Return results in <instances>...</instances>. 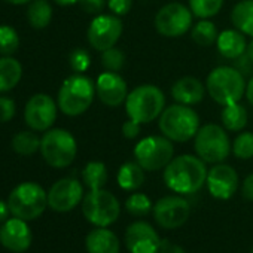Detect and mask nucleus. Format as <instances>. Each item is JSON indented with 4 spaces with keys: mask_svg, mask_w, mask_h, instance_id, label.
Masks as SVG:
<instances>
[{
    "mask_svg": "<svg viewBox=\"0 0 253 253\" xmlns=\"http://www.w3.org/2000/svg\"><path fill=\"white\" fill-rule=\"evenodd\" d=\"M206 163L197 155L174 157L164 169V183L169 189L179 195H191L198 192L207 180Z\"/></svg>",
    "mask_w": 253,
    "mask_h": 253,
    "instance_id": "nucleus-1",
    "label": "nucleus"
},
{
    "mask_svg": "<svg viewBox=\"0 0 253 253\" xmlns=\"http://www.w3.org/2000/svg\"><path fill=\"white\" fill-rule=\"evenodd\" d=\"M158 126L164 137L176 143H185L195 137L201 122L192 106L174 103L163 110L158 118Z\"/></svg>",
    "mask_w": 253,
    "mask_h": 253,
    "instance_id": "nucleus-2",
    "label": "nucleus"
},
{
    "mask_svg": "<svg viewBox=\"0 0 253 253\" xmlns=\"http://www.w3.org/2000/svg\"><path fill=\"white\" fill-rule=\"evenodd\" d=\"M246 78L234 66H217L206 79L207 94L222 107L238 103L246 94Z\"/></svg>",
    "mask_w": 253,
    "mask_h": 253,
    "instance_id": "nucleus-3",
    "label": "nucleus"
},
{
    "mask_svg": "<svg viewBox=\"0 0 253 253\" xmlns=\"http://www.w3.org/2000/svg\"><path fill=\"white\" fill-rule=\"evenodd\" d=\"M125 112L130 119L139 124H151L158 119L166 106V94L152 84H143L128 92L125 100Z\"/></svg>",
    "mask_w": 253,
    "mask_h": 253,
    "instance_id": "nucleus-4",
    "label": "nucleus"
},
{
    "mask_svg": "<svg viewBox=\"0 0 253 253\" xmlns=\"http://www.w3.org/2000/svg\"><path fill=\"white\" fill-rule=\"evenodd\" d=\"M95 94V82L84 73H75L61 84L57 104L64 115L79 116L91 107Z\"/></svg>",
    "mask_w": 253,
    "mask_h": 253,
    "instance_id": "nucleus-5",
    "label": "nucleus"
},
{
    "mask_svg": "<svg viewBox=\"0 0 253 253\" xmlns=\"http://www.w3.org/2000/svg\"><path fill=\"white\" fill-rule=\"evenodd\" d=\"M194 149L206 164L223 163L232 152V143L223 126L217 124L201 125L194 137Z\"/></svg>",
    "mask_w": 253,
    "mask_h": 253,
    "instance_id": "nucleus-6",
    "label": "nucleus"
},
{
    "mask_svg": "<svg viewBox=\"0 0 253 253\" xmlns=\"http://www.w3.org/2000/svg\"><path fill=\"white\" fill-rule=\"evenodd\" d=\"M41 154L48 166L54 169H66L76 158V139L64 128H49L41 139Z\"/></svg>",
    "mask_w": 253,
    "mask_h": 253,
    "instance_id": "nucleus-7",
    "label": "nucleus"
},
{
    "mask_svg": "<svg viewBox=\"0 0 253 253\" xmlns=\"http://www.w3.org/2000/svg\"><path fill=\"white\" fill-rule=\"evenodd\" d=\"M8 206L15 217L33 220L45 211L48 206V192L36 182H23L12 189Z\"/></svg>",
    "mask_w": 253,
    "mask_h": 253,
    "instance_id": "nucleus-8",
    "label": "nucleus"
},
{
    "mask_svg": "<svg viewBox=\"0 0 253 253\" xmlns=\"http://www.w3.org/2000/svg\"><path fill=\"white\" fill-rule=\"evenodd\" d=\"M82 213L85 219L100 228L115 223L121 213L118 198L106 189H92L82 200Z\"/></svg>",
    "mask_w": 253,
    "mask_h": 253,
    "instance_id": "nucleus-9",
    "label": "nucleus"
},
{
    "mask_svg": "<svg viewBox=\"0 0 253 253\" xmlns=\"http://www.w3.org/2000/svg\"><path fill=\"white\" fill-rule=\"evenodd\" d=\"M134 158L146 171L163 170L174 158L173 142L164 136H148L136 145Z\"/></svg>",
    "mask_w": 253,
    "mask_h": 253,
    "instance_id": "nucleus-10",
    "label": "nucleus"
},
{
    "mask_svg": "<svg viewBox=\"0 0 253 253\" xmlns=\"http://www.w3.org/2000/svg\"><path fill=\"white\" fill-rule=\"evenodd\" d=\"M194 14L189 6L179 2L164 5L155 15L154 24L157 32L164 38H180L192 29Z\"/></svg>",
    "mask_w": 253,
    "mask_h": 253,
    "instance_id": "nucleus-11",
    "label": "nucleus"
},
{
    "mask_svg": "<svg viewBox=\"0 0 253 253\" xmlns=\"http://www.w3.org/2000/svg\"><path fill=\"white\" fill-rule=\"evenodd\" d=\"M122 32L124 24L121 21V17H116L113 14H100L94 17L89 23V27L86 30L88 43L92 49L103 52L109 48L116 46L118 41L122 36Z\"/></svg>",
    "mask_w": 253,
    "mask_h": 253,
    "instance_id": "nucleus-12",
    "label": "nucleus"
},
{
    "mask_svg": "<svg viewBox=\"0 0 253 253\" xmlns=\"http://www.w3.org/2000/svg\"><path fill=\"white\" fill-rule=\"evenodd\" d=\"M58 113V104L55 100L43 92L30 97L24 107L26 124L33 131H48L54 125Z\"/></svg>",
    "mask_w": 253,
    "mask_h": 253,
    "instance_id": "nucleus-13",
    "label": "nucleus"
},
{
    "mask_svg": "<svg viewBox=\"0 0 253 253\" xmlns=\"http://www.w3.org/2000/svg\"><path fill=\"white\" fill-rule=\"evenodd\" d=\"M157 223L164 229H176L186 223L191 216V204L180 195H167L157 201L152 209Z\"/></svg>",
    "mask_w": 253,
    "mask_h": 253,
    "instance_id": "nucleus-14",
    "label": "nucleus"
},
{
    "mask_svg": "<svg viewBox=\"0 0 253 253\" xmlns=\"http://www.w3.org/2000/svg\"><path fill=\"white\" fill-rule=\"evenodd\" d=\"M84 200V186L78 179L64 177L57 180L48 191V206L58 213L73 210Z\"/></svg>",
    "mask_w": 253,
    "mask_h": 253,
    "instance_id": "nucleus-15",
    "label": "nucleus"
},
{
    "mask_svg": "<svg viewBox=\"0 0 253 253\" xmlns=\"http://www.w3.org/2000/svg\"><path fill=\"white\" fill-rule=\"evenodd\" d=\"M206 185L213 198L229 200L238 189V174L234 167L219 163L209 170Z\"/></svg>",
    "mask_w": 253,
    "mask_h": 253,
    "instance_id": "nucleus-16",
    "label": "nucleus"
},
{
    "mask_svg": "<svg viewBox=\"0 0 253 253\" xmlns=\"http://www.w3.org/2000/svg\"><path fill=\"white\" fill-rule=\"evenodd\" d=\"M125 246L130 253H158L161 238L148 222H134L125 231Z\"/></svg>",
    "mask_w": 253,
    "mask_h": 253,
    "instance_id": "nucleus-17",
    "label": "nucleus"
},
{
    "mask_svg": "<svg viewBox=\"0 0 253 253\" xmlns=\"http://www.w3.org/2000/svg\"><path fill=\"white\" fill-rule=\"evenodd\" d=\"M95 91L98 100L109 107H119L128 95V85L116 72H104L97 78Z\"/></svg>",
    "mask_w": 253,
    "mask_h": 253,
    "instance_id": "nucleus-18",
    "label": "nucleus"
},
{
    "mask_svg": "<svg viewBox=\"0 0 253 253\" xmlns=\"http://www.w3.org/2000/svg\"><path fill=\"white\" fill-rule=\"evenodd\" d=\"M32 240V229L24 219L12 217L5 220L3 225L0 226V243L14 253L26 252L30 247Z\"/></svg>",
    "mask_w": 253,
    "mask_h": 253,
    "instance_id": "nucleus-19",
    "label": "nucleus"
},
{
    "mask_svg": "<svg viewBox=\"0 0 253 253\" xmlns=\"http://www.w3.org/2000/svg\"><path fill=\"white\" fill-rule=\"evenodd\" d=\"M206 94V84L194 76H183L171 85V97L176 103L180 104H198L204 100Z\"/></svg>",
    "mask_w": 253,
    "mask_h": 253,
    "instance_id": "nucleus-20",
    "label": "nucleus"
},
{
    "mask_svg": "<svg viewBox=\"0 0 253 253\" xmlns=\"http://www.w3.org/2000/svg\"><path fill=\"white\" fill-rule=\"evenodd\" d=\"M216 46H217L219 54L223 58H226V60H235V58H238L240 55H243L246 52V48H247L246 35H243L237 29L223 30L217 36Z\"/></svg>",
    "mask_w": 253,
    "mask_h": 253,
    "instance_id": "nucleus-21",
    "label": "nucleus"
},
{
    "mask_svg": "<svg viewBox=\"0 0 253 253\" xmlns=\"http://www.w3.org/2000/svg\"><path fill=\"white\" fill-rule=\"evenodd\" d=\"M85 247L88 253H119L121 250V244L115 232L100 226L86 235Z\"/></svg>",
    "mask_w": 253,
    "mask_h": 253,
    "instance_id": "nucleus-22",
    "label": "nucleus"
},
{
    "mask_svg": "<svg viewBox=\"0 0 253 253\" xmlns=\"http://www.w3.org/2000/svg\"><path fill=\"white\" fill-rule=\"evenodd\" d=\"M145 171L146 170L137 161L125 163L118 170V174H116L118 185L124 191H137L139 188L143 186V183L146 180Z\"/></svg>",
    "mask_w": 253,
    "mask_h": 253,
    "instance_id": "nucleus-23",
    "label": "nucleus"
},
{
    "mask_svg": "<svg viewBox=\"0 0 253 253\" xmlns=\"http://www.w3.org/2000/svg\"><path fill=\"white\" fill-rule=\"evenodd\" d=\"M23 78V66L12 55L0 58V92L14 89Z\"/></svg>",
    "mask_w": 253,
    "mask_h": 253,
    "instance_id": "nucleus-24",
    "label": "nucleus"
},
{
    "mask_svg": "<svg viewBox=\"0 0 253 253\" xmlns=\"http://www.w3.org/2000/svg\"><path fill=\"white\" fill-rule=\"evenodd\" d=\"M220 121H222V126L226 131H232V133L243 131L249 121L247 109L240 101L229 106H223L220 112Z\"/></svg>",
    "mask_w": 253,
    "mask_h": 253,
    "instance_id": "nucleus-25",
    "label": "nucleus"
},
{
    "mask_svg": "<svg viewBox=\"0 0 253 253\" xmlns=\"http://www.w3.org/2000/svg\"><path fill=\"white\" fill-rule=\"evenodd\" d=\"M231 23L243 35L253 38V0H241L232 8Z\"/></svg>",
    "mask_w": 253,
    "mask_h": 253,
    "instance_id": "nucleus-26",
    "label": "nucleus"
},
{
    "mask_svg": "<svg viewBox=\"0 0 253 253\" xmlns=\"http://www.w3.org/2000/svg\"><path fill=\"white\" fill-rule=\"evenodd\" d=\"M51 20H52V6L48 0H33V2L29 3L27 21L33 29L36 30L46 29Z\"/></svg>",
    "mask_w": 253,
    "mask_h": 253,
    "instance_id": "nucleus-27",
    "label": "nucleus"
},
{
    "mask_svg": "<svg viewBox=\"0 0 253 253\" xmlns=\"http://www.w3.org/2000/svg\"><path fill=\"white\" fill-rule=\"evenodd\" d=\"M107 169L101 161H89L84 170H82V180L84 185L92 191V189H101L107 183Z\"/></svg>",
    "mask_w": 253,
    "mask_h": 253,
    "instance_id": "nucleus-28",
    "label": "nucleus"
},
{
    "mask_svg": "<svg viewBox=\"0 0 253 253\" xmlns=\"http://www.w3.org/2000/svg\"><path fill=\"white\" fill-rule=\"evenodd\" d=\"M219 36V32L210 20H200L192 29H191V38L192 41L203 48H209L216 43Z\"/></svg>",
    "mask_w": 253,
    "mask_h": 253,
    "instance_id": "nucleus-29",
    "label": "nucleus"
},
{
    "mask_svg": "<svg viewBox=\"0 0 253 253\" xmlns=\"http://www.w3.org/2000/svg\"><path fill=\"white\" fill-rule=\"evenodd\" d=\"M12 149L23 157H30L41 151V139L33 131H20L12 137Z\"/></svg>",
    "mask_w": 253,
    "mask_h": 253,
    "instance_id": "nucleus-30",
    "label": "nucleus"
},
{
    "mask_svg": "<svg viewBox=\"0 0 253 253\" xmlns=\"http://www.w3.org/2000/svg\"><path fill=\"white\" fill-rule=\"evenodd\" d=\"M225 3V0H188V6L194 17L200 20H210L217 15Z\"/></svg>",
    "mask_w": 253,
    "mask_h": 253,
    "instance_id": "nucleus-31",
    "label": "nucleus"
},
{
    "mask_svg": "<svg viewBox=\"0 0 253 253\" xmlns=\"http://www.w3.org/2000/svg\"><path fill=\"white\" fill-rule=\"evenodd\" d=\"M20 48V36L12 26H0V54L14 55Z\"/></svg>",
    "mask_w": 253,
    "mask_h": 253,
    "instance_id": "nucleus-32",
    "label": "nucleus"
},
{
    "mask_svg": "<svg viewBox=\"0 0 253 253\" xmlns=\"http://www.w3.org/2000/svg\"><path fill=\"white\" fill-rule=\"evenodd\" d=\"M125 209L133 216H146L154 209V206H152L151 198L146 194L136 192V194H131L128 198H126Z\"/></svg>",
    "mask_w": 253,
    "mask_h": 253,
    "instance_id": "nucleus-33",
    "label": "nucleus"
},
{
    "mask_svg": "<svg viewBox=\"0 0 253 253\" xmlns=\"http://www.w3.org/2000/svg\"><path fill=\"white\" fill-rule=\"evenodd\" d=\"M232 154L238 160H250L253 158V133L243 131L232 142Z\"/></svg>",
    "mask_w": 253,
    "mask_h": 253,
    "instance_id": "nucleus-34",
    "label": "nucleus"
},
{
    "mask_svg": "<svg viewBox=\"0 0 253 253\" xmlns=\"http://www.w3.org/2000/svg\"><path fill=\"white\" fill-rule=\"evenodd\" d=\"M101 64L107 72H119L125 66V54L122 49L113 46L101 52Z\"/></svg>",
    "mask_w": 253,
    "mask_h": 253,
    "instance_id": "nucleus-35",
    "label": "nucleus"
},
{
    "mask_svg": "<svg viewBox=\"0 0 253 253\" xmlns=\"http://www.w3.org/2000/svg\"><path fill=\"white\" fill-rule=\"evenodd\" d=\"M69 64L75 73H85L91 66V55L85 48H75L69 55Z\"/></svg>",
    "mask_w": 253,
    "mask_h": 253,
    "instance_id": "nucleus-36",
    "label": "nucleus"
},
{
    "mask_svg": "<svg viewBox=\"0 0 253 253\" xmlns=\"http://www.w3.org/2000/svg\"><path fill=\"white\" fill-rule=\"evenodd\" d=\"M17 112L15 101L9 97H0V124L9 122Z\"/></svg>",
    "mask_w": 253,
    "mask_h": 253,
    "instance_id": "nucleus-37",
    "label": "nucleus"
},
{
    "mask_svg": "<svg viewBox=\"0 0 253 253\" xmlns=\"http://www.w3.org/2000/svg\"><path fill=\"white\" fill-rule=\"evenodd\" d=\"M78 5L81 6V9L85 14L97 17V15H100L103 12L107 2H106V0H79Z\"/></svg>",
    "mask_w": 253,
    "mask_h": 253,
    "instance_id": "nucleus-38",
    "label": "nucleus"
},
{
    "mask_svg": "<svg viewBox=\"0 0 253 253\" xmlns=\"http://www.w3.org/2000/svg\"><path fill=\"white\" fill-rule=\"evenodd\" d=\"M110 12L116 17H125L133 8V0H107Z\"/></svg>",
    "mask_w": 253,
    "mask_h": 253,
    "instance_id": "nucleus-39",
    "label": "nucleus"
},
{
    "mask_svg": "<svg viewBox=\"0 0 253 253\" xmlns=\"http://www.w3.org/2000/svg\"><path fill=\"white\" fill-rule=\"evenodd\" d=\"M140 131H142V124H139L130 118L122 124V134L125 139H128V140L137 139L140 136Z\"/></svg>",
    "mask_w": 253,
    "mask_h": 253,
    "instance_id": "nucleus-40",
    "label": "nucleus"
},
{
    "mask_svg": "<svg viewBox=\"0 0 253 253\" xmlns=\"http://www.w3.org/2000/svg\"><path fill=\"white\" fill-rule=\"evenodd\" d=\"M234 61V67L246 78V76H249V75H252L253 73V61L246 55V52L243 54V55H240L238 58H235V60H232Z\"/></svg>",
    "mask_w": 253,
    "mask_h": 253,
    "instance_id": "nucleus-41",
    "label": "nucleus"
},
{
    "mask_svg": "<svg viewBox=\"0 0 253 253\" xmlns=\"http://www.w3.org/2000/svg\"><path fill=\"white\" fill-rule=\"evenodd\" d=\"M241 194L247 201H253V173L249 174L241 185Z\"/></svg>",
    "mask_w": 253,
    "mask_h": 253,
    "instance_id": "nucleus-42",
    "label": "nucleus"
},
{
    "mask_svg": "<svg viewBox=\"0 0 253 253\" xmlns=\"http://www.w3.org/2000/svg\"><path fill=\"white\" fill-rule=\"evenodd\" d=\"M158 253H185V250L179 244H176L170 240H161Z\"/></svg>",
    "mask_w": 253,
    "mask_h": 253,
    "instance_id": "nucleus-43",
    "label": "nucleus"
},
{
    "mask_svg": "<svg viewBox=\"0 0 253 253\" xmlns=\"http://www.w3.org/2000/svg\"><path fill=\"white\" fill-rule=\"evenodd\" d=\"M9 213H11V209H9L8 203L0 200V223H3L5 220H8Z\"/></svg>",
    "mask_w": 253,
    "mask_h": 253,
    "instance_id": "nucleus-44",
    "label": "nucleus"
},
{
    "mask_svg": "<svg viewBox=\"0 0 253 253\" xmlns=\"http://www.w3.org/2000/svg\"><path fill=\"white\" fill-rule=\"evenodd\" d=\"M246 98H247V101H249V104L253 107V75H252V78L247 81V85H246Z\"/></svg>",
    "mask_w": 253,
    "mask_h": 253,
    "instance_id": "nucleus-45",
    "label": "nucleus"
},
{
    "mask_svg": "<svg viewBox=\"0 0 253 253\" xmlns=\"http://www.w3.org/2000/svg\"><path fill=\"white\" fill-rule=\"evenodd\" d=\"M52 2H55L60 6H72V5H76L79 0H52Z\"/></svg>",
    "mask_w": 253,
    "mask_h": 253,
    "instance_id": "nucleus-46",
    "label": "nucleus"
},
{
    "mask_svg": "<svg viewBox=\"0 0 253 253\" xmlns=\"http://www.w3.org/2000/svg\"><path fill=\"white\" fill-rule=\"evenodd\" d=\"M246 55L253 61V38L250 42H247V48H246Z\"/></svg>",
    "mask_w": 253,
    "mask_h": 253,
    "instance_id": "nucleus-47",
    "label": "nucleus"
},
{
    "mask_svg": "<svg viewBox=\"0 0 253 253\" xmlns=\"http://www.w3.org/2000/svg\"><path fill=\"white\" fill-rule=\"evenodd\" d=\"M5 2H8L11 5H27V3L33 2V0H5Z\"/></svg>",
    "mask_w": 253,
    "mask_h": 253,
    "instance_id": "nucleus-48",
    "label": "nucleus"
},
{
    "mask_svg": "<svg viewBox=\"0 0 253 253\" xmlns=\"http://www.w3.org/2000/svg\"><path fill=\"white\" fill-rule=\"evenodd\" d=\"M250 253H253V249H252V252H250Z\"/></svg>",
    "mask_w": 253,
    "mask_h": 253,
    "instance_id": "nucleus-49",
    "label": "nucleus"
}]
</instances>
